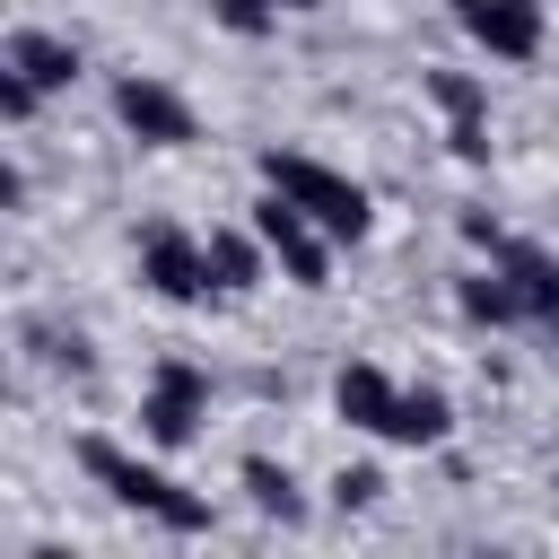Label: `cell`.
<instances>
[{
    "mask_svg": "<svg viewBox=\"0 0 559 559\" xmlns=\"http://www.w3.org/2000/svg\"><path fill=\"white\" fill-rule=\"evenodd\" d=\"M79 472L114 498V507H131V515H148L157 533H210V498L201 489H183L175 472H157V463H140V454H122L114 437H79Z\"/></svg>",
    "mask_w": 559,
    "mask_h": 559,
    "instance_id": "6da1fadb",
    "label": "cell"
},
{
    "mask_svg": "<svg viewBox=\"0 0 559 559\" xmlns=\"http://www.w3.org/2000/svg\"><path fill=\"white\" fill-rule=\"evenodd\" d=\"M262 183L271 192H288L332 245H358L367 227H376V201H367V183H349L341 166H323V157H306V148H262Z\"/></svg>",
    "mask_w": 559,
    "mask_h": 559,
    "instance_id": "7a4b0ae2",
    "label": "cell"
},
{
    "mask_svg": "<svg viewBox=\"0 0 559 559\" xmlns=\"http://www.w3.org/2000/svg\"><path fill=\"white\" fill-rule=\"evenodd\" d=\"M201 419H210V376L192 358H157L148 367V393H140V437L157 454H175V445L201 437Z\"/></svg>",
    "mask_w": 559,
    "mask_h": 559,
    "instance_id": "3957f363",
    "label": "cell"
},
{
    "mask_svg": "<svg viewBox=\"0 0 559 559\" xmlns=\"http://www.w3.org/2000/svg\"><path fill=\"white\" fill-rule=\"evenodd\" d=\"M253 227H262V245H271V262L288 271V288H332V236L288 201V192H271L262 183V201H253Z\"/></svg>",
    "mask_w": 559,
    "mask_h": 559,
    "instance_id": "277c9868",
    "label": "cell"
},
{
    "mask_svg": "<svg viewBox=\"0 0 559 559\" xmlns=\"http://www.w3.org/2000/svg\"><path fill=\"white\" fill-rule=\"evenodd\" d=\"M114 122H122L140 148H192V140H201V114H192L166 79H148V70H122V79H114Z\"/></svg>",
    "mask_w": 559,
    "mask_h": 559,
    "instance_id": "5b68a950",
    "label": "cell"
},
{
    "mask_svg": "<svg viewBox=\"0 0 559 559\" xmlns=\"http://www.w3.org/2000/svg\"><path fill=\"white\" fill-rule=\"evenodd\" d=\"M140 288L166 297V306H201L210 297V245L192 227H140Z\"/></svg>",
    "mask_w": 559,
    "mask_h": 559,
    "instance_id": "8992f818",
    "label": "cell"
},
{
    "mask_svg": "<svg viewBox=\"0 0 559 559\" xmlns=\"http://www.w3.org/2000/svg\"><path fill=\"white\" fill-rule=\"evenodd\" d=\"M445 9H454V26H463L489 61H533L542 35H550L542 0H445Z\"/></svg>",
    "mask_w": 559,
    "mask_h": 559,
    "instance_id": "52a82bcc",
    "label": "cell"
},
{
    "mask_svg": "<svg viewBox=\"0 0 559 559\" xmlns=\"http://www.w3.org/2000/svg\"><path fill=\"white\" fill-rule=\"evenodd\" d=\"M489 262H498V271L515 280V297H524V323L559 341V253H542V245H524V236H507V245H498Z\"/></svg>",
    "mask_w": 559,
    "mask_h": 559,
    "instance_id": "ba28073f",
    "label": "cell"
},
{
    "mask_svg": "<svg viewBox=\"0 0 559 559\" xmlns=\"http://www.w3.org/2000/svg\"><path fill=\"white\" fill-rule=\"evenodd\" d=\"M332 411H341L358 437H384V428H393V411H402V384H393L376 358H349V367L332 376Z\"/></svg>",
    "mask_w": 559,
    "mask_h": 559,
    "instance_id": "9c48e42d",
    "label": "cell"
},
{
    "mask_svg": "<svg viewBox=\"0 0 559 559\" xmlns=\"http://www.w3.org/2000/svg\"><path fill=\"white\" fill-rule=\"evenodd\" d=\"M201 245H210V288H218V297H245V288H262V262H271L262 227H210Z\"/></svg>",
    "mask_w": 559,
    "mask_h": 559,
    "instance_id": "30bf717a",
    "label": "cell"
},
{
    "mask_svg": "<svg viewBox=\"0 0 559 559\" xmlns=\"http://www.w3.org/2000/svg\"><path fill=\"white\" fill-rule=\"evenodd\" d=\"M9 70H26L44 96H61V87L79 79V44L52 35V26H17V35H9Z\"/></svg>",
    "mask_w": 559,
    "mask_h": 559,
    "instance_id": "8fae6325",
    "label": "cell"
},
{
    "mask_svg": "<svg viewBox=\"0 0 559 559\" xmlns=\"http://www.w3.org/2000/svg\"><path fill=\"white\" fill-rule=\"evenodd\" d=\"M236 489L253 498V515H271V524H306V489H297V472H288L280 454H245V463H236Z\"/></svg>",
    "mask_w": 559,
    "mask_h": 559,
    "instance_id": "7c38bea8",
    "label": "cell"
},
{
    "mask_svg": "<svg viewBox=\"0 0 559 559\" xmlns=\"http://www.w3.org/2000/svg\"><path fill=\"white\" fill-rule=\"evenodd\" d=\"M445 437H454V402H445V384H402V411H393L384 445H445Z\"/></svg>",
    "mask_w": 559,
    "mask_h": 559,
    "instance_id": "4fadbf2b",
    "label": "cell"
},
{
    "mask_svg": "<svg viewBox=\"0 0 559 559\" xmlns=\"http://www.w3.org/2000/svg\"><path fill=\"white\" fill-rule=\"evenodd\" d=\"M454 306H463V323H489V332H507V323H524V297H515V280L489 262V271H463L454 280Z\"/></svg>",
    "mask_w": 559,
    "mask_h": 559,
    "instance_id": "5bb4252c",
    "label": "cell"
},
{
    "mask_svg": "<svg viewBox=\"0 0 559 559\" xmlns=\"http://www.w3.org/2000/svg\"><path fill=\"white\" fill-rule=\"evenodd\" d=\"M428 105L454 122V114H489V87L472 79V70H428Z\"/></svg>",
    "mask_w": 559,
    "mask_h": 559,
    "instance_id": "9a60e30c",
    "label": "cell"
},
{
    "mask_svg": "<svg viewBox=\"0 0 559 559\" xmlns=\"http://www.w3.org/2000/svg\"><path fill=\"white\" fill-rule=\"evenodd\" d=\"M210 17H218V26H227V35H245V44H253V35H271V26H280V9H271V0H210Z\"/></svg>",
    "mask_w": 559,
    "mask_h": 559,
    "instance_id": "2e32d148",
    "label": "cell"
},
{
    "mask_svg": "<svg viewBox=\"0 0 559 559\" xmlns=\"http://www.w3.org/2000/svg\"><path fill=\"white\" fill-rule=\"evenodd\" d=\"M35 114H44V87H35L26 70H0V122H17V131H26Z\"/></svg>",
    "mask_w": 559,
    "mask_h": 559,
    "instance_id": "e0dca14e",
    "label": "cell"
},
{
    "mask_svg": "<svg viewBox=\"0 0 559 559\" xmlns=\"http://www.w3.org/2000/svg\"><path fill=\"white\" fill-rule=\"evenodd\" d=\"M445 148H454L463 166H489V114H454V122H445Z\"/></svg>",
    "mask_w": 559,
    "mask_h": 559,
    "instance_id": "ac0fdd59",
    "label": "cell"
},
{
    "mask_svg": "<svg viewBox=\"0 0 559 559\" xmlns=\"http://www.w3.org/2000/svg\"><path fill=\"white\" fill-rule=\"evenodd\" d=\"M376 498H384V472H376V463L332 472V507H376Z\"/></svg>",
    "mask_w": 559,
    "mask_h": 559,
    "instance_id": "d6986e66",
    "label": "cell"
},
{
    "mask_svg": "<svg viewBox=\"0 0 559 559\" xmlns=\"http://www.w3.org/2000/svg\"><path fill=\"white\" fill-rule=\"evenodd\" d=\"M463 245H480V253H498V245H507V227H498L489 210H463Z\"/></svg>",
    "mask_w": 559,
    "mask_h": 559,
    "instance_id": "ffe728a7",
    "label": "cell"
},
{
    "mask_svg": "<svg viewBox=\"0 0 559 559\" xmlns=\"http://www.w3.org/2000/svg\"><path fill=\"white\" fill-rule=\"evenodd\" d=\"M271 9H288V17H297V9H323V0H271Z\"/></svg>",
    "mask_w": 559,
    "mask_h": 559,
    "instance_id": "44dd1931",
    "label": "cell"
}]
</instances>
